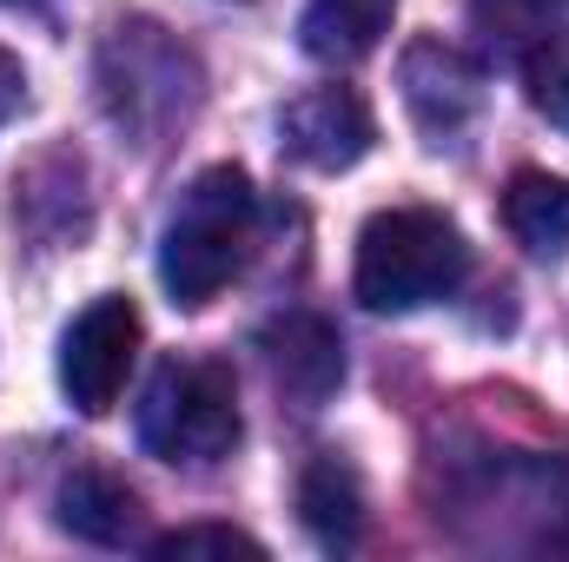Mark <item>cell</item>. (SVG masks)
Wrapping results in <instances>:
<instances>
[{
	"label": "cell",
	"mask_w": 569,
	"mask_h": 562,
	"mask_svg": "<svg viewBox=\"0 0 569 562\" xmlns=\"http://www.w3.org/2000/svg\"><path fill=\"white\" fill-rule=\"evenodd\" d=\"M298 516H305V530H311L318 550H331V556L358 550L365 543V483H358V470L338 463V456L305 463V476H298Z\"/></svg>",
	"instance_id": "obj_9"
},
{
	"label": "cell",
	"mask_w": 569,
	"mask_h": 562,
	"mask_svg": "<svg viewBox=\"0 0 569 562\" xmlns=\"http://www.w3.org/2000/svg\"><path fill=\"white\" fill-rule=\"evenodd\" d=\"M0 7H20V0H0Z\"/></svg>",
	"instance_id": "obj_15"
},
{
	"label": "cell",
	"mask_w": 569,
	"mask_h": 562,
	"mask_svg": "<svg viewBox=\"0 0 569 562\" xmlns=\"http://www.w3.org/2000/svg\"><path fill=\"white\" fill-rule=\"evenodd\" d=\"M252 232H259L252 179L239 165L199 172L179 192V205H172V219L159 232V284H166V298L186 304V311L212 304L226 284L239 279V265L252 252Z\"/></svg>",
	"instance_id": "obj_1"
},
{
	"label": "cell",
	"mask_w": 569,
	"mask_h": 562,
	"mask_svg": "<svg viewBox=\"0 0 569 562\" xmlns=\"http://www.w3.org/2000/svg\"><path fill=\"white\" fill-rule=\"evenodd\" d=\"M391 13H398V0H305L298 47L318 67H358L391 33Z\"/></svg>",
	"instance_id": "obj_10"
},
{
	"label": "cell",
	"mask_w": 569,
	"mask_h": 562,
	"mask_svg": "<svg viewBox=\"0 0 569 562\" xmlns=\"http://www.w3.org/2000/svg\"><path fill=\"white\" fill-rule=\"evenodd\" d=\"M279 140L311 172H345V165H358L371 152L378 120H371V107L351 87H311L279 113Z\"/></svg>",
	"instance_id": "obj_5"
},
{
	"label": "cell",
	"mask_w": 569,
	"mask_h": 562,
	"mask_svg": "<svg viewBox=\"0 0 569 562\" xmlns=\"http://www.w3.org/2000/svg\"><path fill=\"white\" fill-rule=\"evenodd\" d=\"M503 225L530 259H563L569 252V179L523 165L503 192Z\"/></svg>",
	"instance_id": "obj_11"
},
{
	"label": "cell",
	"mask_w": 569,
	"mask_h": 562,
	"mask_svg": "<svg viewBox=\"0 0 569 562\" xmlns=\"http://www.w3.org/2000/svg\"><path fill=\"white\" fill-rule=\"evenodd\" d=\"M405 107L418 113V127L437 133H457L477 107H483V67L477 60H463L457 47H443V40H418L411 53H405Z\"/></svg>",
	"instance_id": "obj_6"
},
{
	"label": "cell",
	"mask_w": 569,
	"mask_h": 562,
	"mask_svg": "<svg viewBox=\"0 0 569 562\" xmlns=\"http://www.w3.org/2000/svg\"><path fill=\"white\" fill-rule=\"evenodd\" d=\"M133 430H140V450H152L159 463H219V456H232V443L246 436L232 364L166 358L146 378Z\"/></svg>",
	"instance_id": "obj_3"
},
{
	"label": "cell",
	"mask_w": 569,
	"mask_h": 562,
	"mask_svg": "<svg viewBox=\"0 0 569 562\" xmlns=\"http://www.w3.org/2000/svg\"><path fill=\"white\" fill-rule=\"evenodd\" d=\"M140 331H146L140 304L120 298V291L93 298V304L67 324V338H60V391H67V404H73L80 418H107V411L120 404L127 371H133V358H140Z\"/></svg>",
	"instance_id": "obj_4"
},
{
	"label": "cell",
	"mask_w": 569,
	"mask_h": 562,
	"mask_svg": "<svg viewBox=\"0 0 569 562\" xmlns=\"http://www.w3.org/2000/svg\"><path fill=\"white\" fill-rule=\"evenodd\" d=\"M53 510H60V530L67 536H80V543H100V550H127V543H140V490L127 483V476H113V470H73L67 483H60V496H53Z\"/></svg>",
	"instance_id": "obj_7"
},
{
	"label": "cell",
	"mask_w": 569,
	"mask_h": 562,
	"mask_svg": "<svg viewBox=\"0 0 569 562\" xmlns=\"http://www.w3.org/2000/svg\"><path fill=\"white\" fill-rule=\"evenodd\" d=\"M523 80H530V107H537L550 127L569 133V33H543V47L530 53Z\"/></svg>",
	"instance_id": "obj_12"
},
{
	"label": "cell",
	"mask_w": 569,
	"mask_h": 562,
	"mask_svg": "<svg viewBox=\"0 0 569 562\" xmlns=\"http://www.w3.org/2000/svg\"><path fill=\"white\" fill-rule=\"evenodd\" d=\"M20 100H27V67H20V60L0 47V127L20 113Z\"/></svg>",
	"instance_id": "obj_14"
},
{
	"label": "cell",
	"mask_w": 569,
	"mask_h": 562,
	"mask_svg": "<svg viewBox=\"0 0 569 562\" xmlns=\"http://www.w3.org/2000/svg\"><path fill=\"white\" fill-rule=\"evenodd\" d=\"M470 279V239L457 232V219L430 212V205H391L371 212L358 232V272L351 291L365 311H425L437 298H450Z\"/></svg>",
	"instance_id": "obj_2"
},
{
	"label": "cell",
	"mask_w": 569,
	"mask_h": 562,
	"mask_svg": "<svg viewBox=\"0 0 569 562\" xmlns=\"http://www.w3.org/2000/svg\"><path fill=\"white\" fill-rule=\"evenodd\" d=\"M266 358H272V384L298 411H318L345 384V344L325 318H284L266 338Z\"/></svg>",
	"instance_id": "obj_8"
},
{
	"label": "cell",
	"mask_w": 569,
	"mask_h": 562,
	"mask_svg": "<svg viewBox=\"0 0 569 562\" xmlns=\"http://www.w3.org/2000/svg\"><path fill=\"white\" fill-rule=\"evenodd\" d=\"M152 556H266V543L259 536H246V530H232V523H186V530H166V536H152L146 543Z\"/></svg>",
	"instance_id": "obj_13"
}]
</instances>
